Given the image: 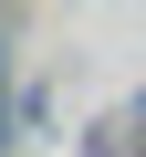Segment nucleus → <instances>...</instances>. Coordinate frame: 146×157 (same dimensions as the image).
I'll use <instances>...</instances> for the list:
<instances>
[{"instance_id": "f257e3e1", "label": "nucleus", "mask_w": 146, "mask_h": 157, "mask_svg": "<svg viewBox=\"0 0 146 157\" xmlns=\"http://www.w3.org/2000/svg\"><path fill=\"white\" fill-rule=\"evenodd\" d=\"M0 126H11V94H0Z\"/></svg>"}]
</instances>
